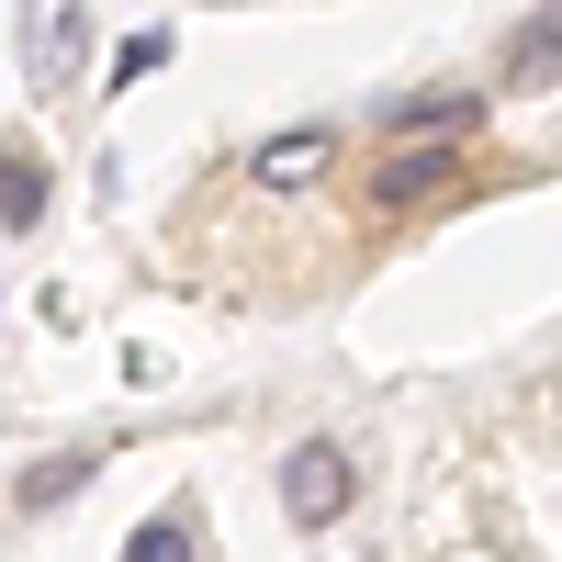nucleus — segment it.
<instances>
[{"mask_svg": "<svg viewBox=\"0 0 562 562\" xmlns=\"http://www.w3.org/2000/svg\"><path fill=\"white\" fill-rule=\"evenodd\" d=\"M461 124H484V90H405L394 102V135H461Z\"/></svg>", "mask_w": 562, "mask_h": 562, "instance_id": "nucleus-6", "label": "nucleus"}, {"mask_svg": "<svg viewBox=\"0 0 562 562\" xmlns=\"http://www.w3.org/2000/svg\"><path fill=\"white\" fill-rule=\"evenodd\" d=\"M90 473H102V450H57V461H34V473H23L12 495H23V518H45V506H68Z\"/></svg>", "mask_w": 562, "mask_h": 562, "instance_id": "nucleus-8", "label": "nucleus"}, {"mask_svg": "<svg viewBox=\"0 0 562 562\" xmlns=\"http://www.w3.org/2000/svg\"><path fill=\"white\" fill-rule=\"evenodd\" d=\"M349 495H360V473H349L338 439H293V450H281V518H293V529H338Z\"/></svg>", "mask_w": 562, "mask_h": 562, "instance_id": "nucleus-1", "label": "nucleus"}, {"mask_svg": "<svg viewBox=\"0 0 562 562\" xmlns=\"http://www.w3.org/2000/svg\"><path fill=\"white\" fill-rule=\"evenodd\" d=\"M450 180H461V135H394V158L371 169V192L405 214V203H439Z\"/></svg>", "mask_w": 562, "mask_h": 562, "instance_id": "nucleus-3", "label": "nucleus"}, {"mask_svg": "<svg viewBox=\"0 0 562 562\" xmlns=\"http://www.w3.org/2000/svg\"><path fill=\"white\" fill-rule=\"evenodd\" d=\"M79 57H90V0H23V79L68 90Z\"/></svg>", "mask_w": 562, "mask_h": 562, "instance_id": "nucleus-2", "label": "nucleus"}, {"mask_svg": "<svg viewBox=\"0 0 562 562\" xmlns=\"http://www.w3.org/2000/svg\"><path fill=\"white\" fill-rule=\"evenodd\" d=\"M551 79H562V0H540L518 23V57H506V90H551Z\"/></svg>", "mask_w": 562, "mask_h": 562, "instance_id": "nucleus-5", "label": "nucleus"}, {"mask_svg": "<svg viewBox=\"0 0 562 562\" xmlns=\"http://www.w3.org/2000/svg\"><path fill=\"white\" fill-rule=\"evenodd\" d=\"M0 214H12V225H45V180H34L12 147H0Z\"/></svg>", "mask_w": 562, "mask_h": 562, "instance_id": "nucleus-9", "label": "nucleus"}, {"mask_svg": "<svg viewBox=\"0 0 562 562\" xmlns=\"http://www.w3.org/2000/svg\"><path fill=\"white\" fill-rule=\"evenodd\" d=\"M158 68H169V34H135L124 57H113V79H124V90H135V79H158Z\"/></svg>", "mask_w": 562, "mask_h": 562, "instance_id": "nucleus-10", "label": "nucleus"}, {"mask_svg": "<svg viewBox=\"0 0 562 562\" xmlns=\"http://www.w3.org/2000/svg\"><path fill=\"white\" fill-rule=\"evenodd\" d=\"M326 158H338V135H326V124H293V135H270V147H259V180H270V192H304V180H326Z\"/></svg>", "mask_w": 562, "mask_h": 562, "instance_id": "nucleus-4", "label": "nucleus"}, {"mask_svg": "<svg viewBox=\"0 0 562 562\" xmlns=\"http://www.w3.org/2000/svg\"><path fill=\"white\" fill-rule=\"evenodd\" d=\"M124 562H203V518H192V506H158V518H135Z\"/></svg>", "mask_w": 562, "mask_h": 562, "instance_id": "nucleus-7", "label": "nucleus"}]
</instances>
